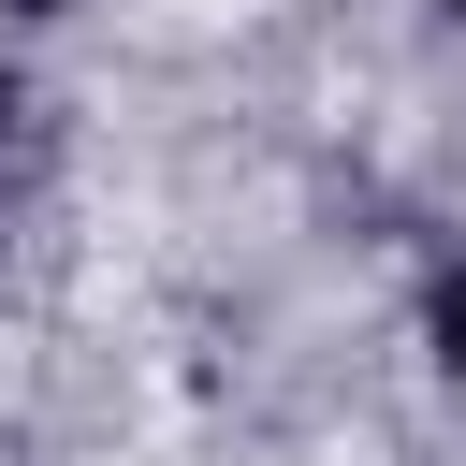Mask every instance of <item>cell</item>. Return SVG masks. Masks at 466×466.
I'll return each instance as SVG.
<instances>
[{
    "instance_id": "6da1fadb",
    "label": "cell",
    "mask_w": 466,
    "mask_h": 466,
    "mask_svg": "<svg viewBox=\"0 0 466 466\" xmlns=\"http://www.w3.org/2000/svg\"><path fill=\"white\" fill-rule=\"evenodd\" d=\"M422 350H437V379H451V393H466V262H451V277H437V306H422Z\"/></svg>"
},
{
    "instance_id": "3957f363",
    "label": "cell",
    "mask_w": 466,
    "mask_h": 466,
    "mask_svg": "<svg viewBox=\"0 0 466 466\" xmlns=\"http://www.w3.org/2000/svg\"><path fill=\"white\" fill-rule=\"evenodd\" d=\"M451 15H466V0H451Z\"/></svg>"
},
{
    "instance_id": "7a4b0ae2",
    "label": "cell",
    "mask_w": 466,
    "mask_h": 466,
    "mask_svg": "<svg viewBox=\"0 0 466 466\" xmlns=\"http://www.w3.org/2000/svg\"><path fill=\"white\" fill-rule=\"evenodd\" d=\"M15 15H58V0H15Z\"/></svg>"
}]
</instances>
